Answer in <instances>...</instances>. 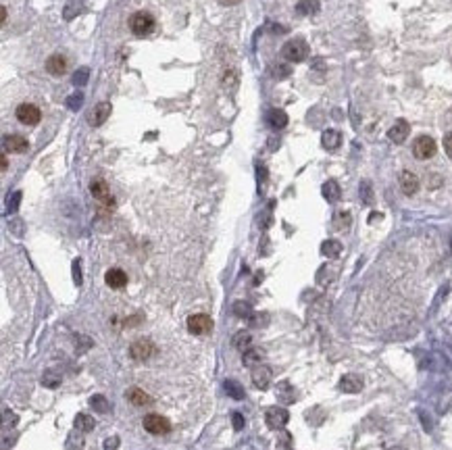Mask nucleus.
I'll return each mask as SVG.
<instances>
[{"label":"nucleus","instance_id":"15","mask_svg":"<svg viewBox=\"0 0 452 450\" xmlns=\"http://www.w3.org/2000/svg\"><path fill=\"white\" fill-rule=\"evenodd\" d=\"M340 390H342V392H348V394H356L363 390V379L354 373H348L340 379Z\"/></svg>","mask_w":452,"mask_h":450},{"label":"nucleus","instance_id":"43","mask_svg":"<svg viewBox=\"0 0 452 450\" xmlns=\"http://www.w3.org/2000/svg\"><path fill=\"white\" fill-rule=\"evenodd\" d=\"M219 2H221V4H227V6H232V4H238L240 0H219Z\"/></svg>","mask_w":452,"mask_h":450},{"label":"nucleus","instance_id":"3","mask_svg":"<svg viewBox=\"0 0 452 450\" xmlns=\"http://www.w3.org/2000/svg\"><path fill=\"white\" fill-rule=\"evenodd\" d=\"M142 425L148 434H152V436H165L171 432V421H169L167 417L163 415H156V413H150L142 419Z\"/></svg>","mask_w":452,"mask_h":450},{"label":"nucleus","instance_id":"24","mask_svg":"<svg viewBox=\"0 0 452 450\" xmlns=\"http://www.w3.org/2000/svg\"><path fill=\"white\" fill-rule=\"evenodd\" d=\"M319 0H300L296 4V13L298 15H315L319 11Z\"/></svg>","mask_w":452,"mask_h":450},{"label":"nucleus","instance_id":"8","mask_svg":"<svg viewBox=\"0 0 452 450\" xmlns=\"http://www.w3.org/2000/svg\"><path fill=\"white\" fill-rule=\"evenodd\" d=\"M265 419H267V425H269V427H273V429H281V427H284V425L288 423L290 413L286 411L284 406H271V408H267Z\"/></svg>","mask_w":452,"mask_h":450},{"label":"nucleus","instance_id":"23","mask_svg":"<svg viewBox=\"0 0 452 450\" xmlns=\"http://www.w3.org/2000/svg\"><path fill=\"white\" fill-rule=\"evenodd\" d=\"M94 425H96V421H94L92 415L79 413V415L75 417V429H77V432H92Z\"/></svg>","mask_w":452,"mask_h":450},{"label":"nucleus","instance_id":"22","mask_svg":"<svg viewBox=\"0 0 452 450\" xmlns=\"http://www.w3.org/2000/svg\"><path fill=\"white\" fill-rule=\"evenodd\" d=\"M321 252H323L327 258H338L340 252H342V244H340L338 240H325V242L321 244Z\"/></svg>","mask_w":452,"mask_h":450},{"label":"nucleus","instance_id":"32","mask_svg":"<svg viewBox=\"0 0 452 450\" xmlns=\"http://www.w3.org/2000/svg\"><path fill=\"white\" fill-rule=\"evenodd\" d=\"M234 313L238 315V317H250V315H252V306H250L248 302H236L234 304Z\"/></svg>","mask_w":452,"mask_h":450},{"label":"nucleus","instance_id":"39","mask_svg":"<svg viewBox=\"0 0 452 450\" xmlns=\"http://www.w3.org/2000/svg\"><path fill=\"white\" fill-rule=\"evenodd\" d=\"M73 279H75V284L79 286L82 284V269H79V261L73 263Z\"/></svg>","mask_w":452,"mask_h":450},{"label":"nucleus","instance_id":"5","mask_svg":"<svg viewBox=\"0 0 452 450\" xmlns=\"http://www.w3.org/2000/svg\"><path fill=\"white\" fill-rule=\"evenodd\" d=\"M188 329H190V334H194V336H206V334L213 332V319L204 313L192 315V317H188Z\"/></svg>","mask_w":452,"mask_h":450},{"label":"nucleus","instance_id":"2","mask_svg":"<svg viewBox=\"0 0 452 450\" xmlns=\"http://www.w3.org/2000/svg\"><path fill=\"white\" fill-rule=\"evenodd\" d=\"M281 54H284V58L290 63H300L308 56V46H306L304 40H298V38L290 40V42H286L284 48H281Z\"/></svg>","mask_w":452,"mask_h":450},{"label":"nucleus","instance_id":"37","mask_svg":"<svg viewBox=\"0 0 452 450\" xmlns=\"http://www.w3.org/2000/svg\"><path fill=\"white\" fill-rule=\"evenodd\" d=\"M232 423H234V429H236V432H240V429L244 427V417L240 415V413H232Z\"/></svg>","mask_w":452,"mask_h":450},{"label":"nucleus","instance_id":"19","mask_svg":"<svg viewBox=\"0 0 452 450\" xmlns=\"http://www.w3.org/2000/svg\"><path fill=\"white\" fill-rule=\"evenodd\" d=\"M321 144L327 150H336L340 144H342V134L338 129H325L323 136H321Z\"/></svg>","mask_w":452,"mask_h":450},{"label":"nucleus","instance_id":"1","mask_svg":"<svg viewBox=\"0 0 452 450\" xmlns=\"http://www.w3.org/2000/svg\"><path fill=\"white\" fill-rule=\"evenodd\" d=\"M154 27H156V21H154V17L146 13V11H138L132 15V19H129V29H132V34L138 36V38H146L154 32Z\"/></svg>","mask_w":452,"mask_h":450},{"label":"nucleus","instance_id":"38","mask_svg":"<svg viewBox=\"0 0 452 450\" xmlns=\"http://www.w3.org/2000/svg\"><path fill=\"white\" fill-rule=\"evenodd\" d=\"M444 150H446V154L452 158V132L444 136Z\"/></svg>","mask_w":452,"mask_h":450},{"label":"nucleus","instance_id":"6","mask_svg":"<svg viewBox=\"0 0 452 450\" xmlns=\"http://www.w3.org/2000/svg\"><path fill=\"white\" fill-rule=\"evenodd\" d=\"M156 352V346L150 342L148 338H140L136 342L129 346V356L134 358V361H146Z\"/></svg>","mask_w":452,"mask_h":450},{"label":"nucleus","instance_id":"21","mask_svg":"<svg viewBox=\"0 0 452 450\" xmlns=\"http://www.w3.org/2000/svg\"><path fill=\"white\" fill-rule=\"evenodd\" d=\"M267 121L273 129H281V127L288 125V115L281 111V108H271L267 113Z\"/></svg>","mask_w":452,"mask_h":450},{"label":"nucleus","instance_id":"16","mask_svg":"<svg viewBox=\"0 0 452 450\" xmlns=\"http://www.w3.org/2000/svg\"><path fill=\"white\" fill-rule=\"evenodd\" d=\"M46 71L50 75H63L67 71V58L63 54H52V56H48V61H46Z\"/></svg>","mask_w":452,"mask_h":450},{"label":"nucleus","instance_id":"36","mask_svg":"<svg viewBox=\"0 0 452 450\" xmlns=\"http://www.w3.org/2000/svg\"><path fill=\"white\" fill-rule=\"evenodd\" d=\"M19 200H21V192H15V194H13V198H8V211H11V213H15V211H17Z\"/></svg>","mask_w":452,"mask_h":450},{"label":"nucleus","instance_id":"42","mask_svg":"<svg viewBox=\"0 0 452 450\" xmlns=\"http://www.w3.org/2000/svg\"><path fill=\"white\" fill-rule=\"evenodd\" d=\"M258 182H263V184L267 182V171H265V167H263V165L258 167Z\"/></svg>","mask_w":452,"mask_h":450},{"label":"nucleus","instance_id":"33","mask_svg":"<svg viewBox=\"0 0 452 450\" xmlns=\"http://www.w3.org/2000/svg\"><path fill=\"white\" fill-rule=\"evenodd\" d=\"M82 104H84V94H71L67 98V106L71 108V111H77V108H82Z\"/></svg>","mask_w":452,"mask_h":450},{"label":"nucleus","instance_id":"44","mask_svg":"<svg viewBox=\"0 0 452 450\" xmlns=\"http://www.w3.org/2000/svg\"><path fill=\"white\" fill-rule=\"evenodd\" d=\"M0 167H2V171H4V169L8 167V163H6V156L2 154V158H0Z\"/></svg>","mask_w":452,"mask_h":450},{"label":"nucleus","instance_id":"28","mask_svg":"<svg viewBox=\"0 0 452 450\" xmlns=\"http://www.w3.org/2000/svg\"><path fill=\"white\" fill-rule=\"evenodd\" d=\"M260 358H263V354H260V350H246L244 352V356H242V361H244V365L246 367H256V365H260Z\"/></svg>","mask_w":452,"mask_h":450},{"label":"nucleus","instance_id":"46","mask_svg":"<svg viewBox=\"0 0 452 450\" xmlns=\"http://www.w3.org/2000/svg\"><path fill=\"white\" fill-rule=\"evenodd\" d=\"M392 450H404V448H392Z\"/></svg>","mask_w":452,"mask_h":450},{"label":"nucleus","instance_id":"17","mask_svg":"<svg viewBox=\"0 0 452 450\" xmlns=\"http://www.w3.org/2000/svg\"><path fill=\"white\" fill-rule=\"evenodd\" d=\"M271 382V369L265 365H256L252 367V384L256 388H267Z\"/></svg>","mask_w":452,"mask_h":450},{"label":"nucleus","instance_id":"9","mask_svg":"<svg viewBox=\"0 0 452 450\" xmlns=\"http://www.w3.org/2000/svg\"><path fill=\"white\" fill-rule=\"evenodd\" d=\"M90 192H92V196L98 200V202H102L106 206L113 204V196H110V190H108L104 179H94V182L90 184Z\"/></svg>","mask_w":452,"mask_h":450},{"label":"nucleus","instance_id":"11","mask_svg":"<svg viewBox=\"0 0 452 450\" xmlns=\"http://www.w3.org/2000/svg\"><path fill=\"white\" fill-rule=\"evenodd\" d=\"M2 144H4V150H8V152H15V154H23V152H27V148H29L27 140L23 136H17V134L4 136Z\"/></svg>","mask_w":452,"mask_h":450},{"label":"nucleus","instance_id":"20","mask_svg":"<svg viewBox=\"0 0 452 450\" xmlns=\"http://www.w3.org/2000/svg\"><path fill=\"white\" fill-rule=\"evenodd\" d=\"M321 192H323V198L327 200V202H338L340 196H342V190H340L338 182H334V179L325 182L323 188H321Z\"/></svg>","mask_w":452,"mask_h":450},{"label":"nucleus","instance_id":"41","mask_svg":"<svg viewBox=\"0 0 452 450\" xmlns=\"http://www.w3.org/2000/svg\"><path fill=\"white\" fill-rule=\"evenodd\" d=\"M273 73H275L277 77H286V75H290V67L279 65V67H275V69H273Z\"/></svg>","mask_w":452,"mask_h":450},{"label":"nucleus","instance_id":"10","mask_svg":"<svg viewBox=\"0 0 452 450\" xmlns=\"http://www.w3.org/2000/svg\"><path fill=\"white\" fill-rule=\"evenodd\" d=\"M408 134H410V125L404 121V119H398V121L390 127L388 138H390L394 144H402L404 140L408 138Z\"/></svg>","mask_w":452,"mask_h":450},{"label":"nucleus","instance_id":"7","mask_svg":"<svg viewBox=\"0 0 452 450\" xmlns=\"http://www.w3.org/2000/svg\"><path fill=\"white\" fill-rule=\"evenodd\" d=\"M15 115L17 119L21 121L23 125H38L40 119H42V113H40V108L32 102H23L15 108Z\"/></svg>","mask_w":452,"mask_h":450},{"label":"nucleus","instance_id":"25","mask_svg":"<svg viewBox=\"0 0 452 450\" xmlns=\"http://www.w3.org/2000/svg\"><path fill=\"white\" fill-rule=\"evenodd\" d=\"M234 346L240 350V352H246V350L252 348V336H250L248 332H240V334H236V338H234Z\"/></svg>","mask_w":452,"mask_h":450},{"label":"nucleus","instance_id":"31","mask_svg":"<svg viewBox=\"0 0 452 450\" xmlns=\"http://www.w3.org/2000/svg\"><path fill=\"white\" fill-rule=\"evenodd\" d=\"M360 198H363L365 204H371V202H373V190H371V184H369V182H363V184H360Z\"/></svg>","mask_w":452,"mask_h":450},{"label":"nucleus","instance_id":"29","mask_svg":"<svg viewBox=\"0 0 452 450\" xmlns=\"http://www.w3.org/2000/svg\"><path fill=\"white\" fill-rule=\"evenodd\" d=\"M277 398L279 400H284V402H290V400H294V392H292V388H290V384H286V382H281L279 386H277Z\"/></svg>","mask_w":452,"mask_h":450},{"label":"nucleus","instance_id":"30","mask_svg":"<svg viewBox=\"0 0 452 450\" xmlns=\"http://www.w3.org/2000/svg\"><path fill=\"white\" fill-rule=\"evenodd\" d=\"M42 384L48 386V388H56L61 386V375H56L54 371H46L44 377H42Z\"/></svg>","mask_w":452,"mask_h":450},{"label":"nucleus","instance_id":"18","mask_svg":"<svg viewBox=\"0 0 452 450\" xmlns=\"http://www.w3.org/2000/svg\"><path fill=\"white\" fill-rule=\"evenodd\" d=\"M125 396H127L129 402L136 404V406H144V404H150V402H152V398H150V396L144 392V390H142V388H138V386L129 388Z\"/></svg>","mask_w":452,"mask_h":450},{"label":"nucleus","instance_id":"45","mask_svg":"<svg viewBox=\"0 0 452 450\" xmlns=\"http://www.w3.org/2000/svg\"><path fill=\"white\" fill-rule=\"evenodd\" d=\"M0 13H2V25L6 23V6H2V11H0Z\"/></svg>","mask_w":452,"mask_h":450},{"label":"nucleus","instance_id":"40","mask_svg":"<svg viewBox=\"0 0 452 450\" xmlns=\"http://www.w3.org/2000/svg\"><path fill=\"white\" fill-rule=\"evenodd\" d=\"M117 446H119V438H117V436L104 440V448H106V450H115Z\"/></svg>","mask_w":452,"mask_h":450},{"label":"nucleus","instance_id":"26","mask_svg":"<svg viewBox=\"0 0 452 450\" xmlns=\"http://www.w3.org/2000/svg\"><path fill=\"white\" fill-rule=\"evenodd\" d=\"M223 386H225L227 396H232V398H236V400H242V398H244V388L240 386L238 382H234V379H227Z\"/></svg>","mask_w":452,"mask_h":450},{"label":"nucleus","instance_id":"27","mask_svg":"<svg viewBox=\"0 0 452 450\" xmlns=\"http://www.w3.org/2000/svg\"><path fill=\"white\" fill-rule=\"evenodd\" d=\"M90 404H92V408L96 413H108V408H110L108 400L102 394H94L92 398H90Z\"/></svg>","mask_w":452,"mask_h":450},{"label":"nucleus","instance_id":"12","mask_svg":"<svg viewBox=\"0 0 452 450\" xmlns=\"http://www.w3.org/2000/svg\"><path fill=\"white\" fill-rule=\"evenodd\" d=\"M104 282L108 288H113V290H121L127 286V273L123 271V269H108V271L104 273Z\"/></svg>","mask_w":452,"mask_h":450},{"label":"nucleus","instance_id":"4","mask_svg":"<svg viewBox=\"0 0 452 450\" xmlns=\"http://www.w3.org/2000/svg\"><path fill=\"white\" fill-rule=\"evenodd\" d=\"M436 140L431 138V136H419L415 142H413V154L419 158V161H427V158H431L436 154Z\"/></svg>","mask_w":452,"mask_h":450},{"label":"nucleus","instance_id":"14","mask_svg":"<svg viewBox=\"0 0 452 450\" xmlns=\"http://www.w3.org/2000/svg\"><path fill=\"white\" fill-rule=\"evenodd\" d=\"M400 190H402V194L413 196L419 190V177L410 171H402L400 173Z\"/></svg>","mask_w":452,"mask_h":450},{"label":"nucleus","instance_id":"13","mask_svg":"<svg viewBox=\"0 0 452 450\" xmlns=\"http://www.w3.org/2000/svg\"><path fill=\"white\" fill-rule=\"evenodd\" d=\"M108 115H110V102H98V104L92 108V113H90L88 123L94 125V127H98V125H102V123L106 121Z\"/></svg>","mask_w":452,"mask_h":450},{"label":"nucleus","instance_id":"35","mask_svg":"<svg viewBox=\"0 0 452 450\" xmlns=\"http://www.w3.org/2000/svg\"><path fill=\"white\" fill-rule=\"evenodd\" d=\"M88 75H90V71H88L86 67L77 69V71H75V75H73V84H75V86H84V84L88 82Z\"/></svg>","mask_w":452,"mask_h":450},{"label":"nucleus","instance_id":"34","mask_svg":"<svg viewBox=\"0 0 452 450\" xmlns=\"http://www.w3.org/2000/svg\"><path fill=\"white\" fill-rule=\"evenodd\" d=\"M350 225V213L348 211H340L338 215H336V227L338 229H344V227H348Z\"/></svg>","mask_w":452,"mask_h":450}]
</instances>
